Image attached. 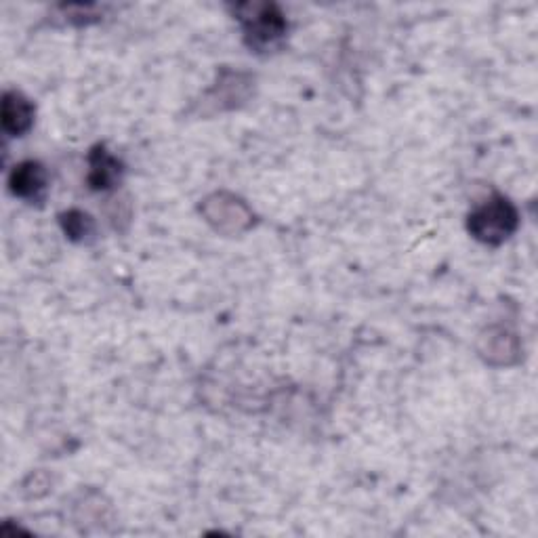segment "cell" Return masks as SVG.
Returning <instances> with one entry per match:
<instances>
[{
    "label": "cell",
    "instance_id": "5b68a950",
    "mask_svg": "<svg viewBox=\"0 0 538 538\" xmlns=\"http://www.w3.org/2000/svg\"><path fill=\"white\" fill-rule=\"evenodd\" d=\"M34 124V106L19 91L3 95V131L11 137L26 135Z\"/></svg>",
    "mask_w": 538,
    "mask_h": 538
},
{
    "label": "cell",
    "instance_id": "8992f818",
    "mask_svg": "<svg viewBox=\"0 0 538 538\" xmlns=\"http://www.w3.org/2000/svg\"><path fill=\"white\" fill-rule=\"evenodd\" d=\"M204 215L209 217L211 223L219 225L223 221V217H230V232H238L244 230V227L251 225V213H248L246 206L234 198V196H225V194H217L213 198H209L204 202Z\"/></svg>",
    "mask_w": 538,
    "mask_h": 538
},
{
    "label": "cell",
    "instance_id": "3957f363",
    "mask_svg": "<svg viewBox=\"0 0 538 538\" xmlns=\"http://www.w3.org/2000/svg\"><path fill=\"white\" fill-rule=\"evenodd\" d=\"M9 190L19 200L40 204L49 192V173L43 164L36 160L19 162L9 175Z\"/></svg>",
    "mask_w": 538,
    "mask_h": 538
},
{
    "label": "cell",
    "instance_id": "6da1fadb",
    "mask_svg": "<svg viewBox=\"0 0 538 538\" xmlns=\"http://www.w3.org/2000/svg\"><path fill=\"white\" fill-rule=\"evenodd\" d=\"M244 32V43L255 53H274L282 47L288 22L274 3H244L234 9Z\"/></svg>",
    "mask_w": 538,
    "mask_h": 538
},
{
    "label": "cell",
    "instance_id": "52a82bcc",
    "mask_svg": "<svg viewBox=\"0 0 538 538\" xmlns=\"http://www.w3.org/2000/svg\"><path fill=\"white\" fill-rule=\"evenodd\" d=\"M59 223L64 234L72 240V242H91L95 238V221L89 213L72 209L64 215H59Z\"/></svg>",
    "mask_w": 538,
    "mask_h": 538
},
{
    "label": "cell",
    "instance_id": "7a4b0ae2",
    "mask_svg": "<svg viewBox=\"0 0 538 538\" xmlns=\"http://www.w3.org/2000/svg\"><path fill=\"white\" fill-rule=\"evenodd\" d=\"M517 227H520V213L503 194H492L467 217L469 234L488 246L503 244L515 234Z\"/></svg>",
    "mask_w": 538,
    "mask_h": 538
},
{
    "label": "cell",
    "instance_id": "277c9868",
    "mask_svg": "<svg viewBox=\"0 0 538 538\" xmlns=\"http://www.w3.org/2000/svg\"><path fill=\"white\" fill-rule=\"evenodd\" d=\"M91 190L108 192L122 181V162L112 156L106 146H95L89 154V177Z\"/></svg>",
    "mask_w": 538,
    "mask_h": 538
}]
</instances>
